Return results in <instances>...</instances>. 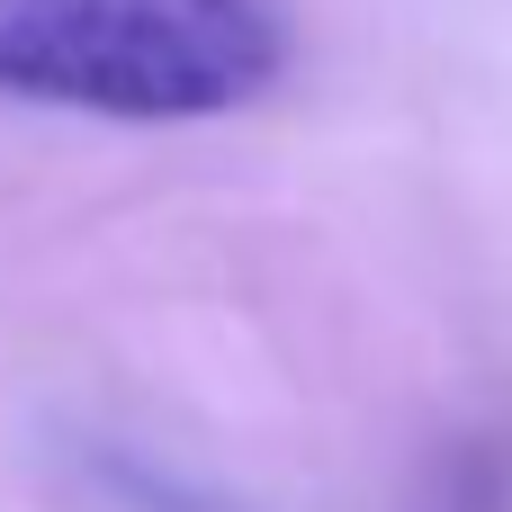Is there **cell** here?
Masks as SVG:
<instances>
[{
  "instance_id": "cell-1",
  "label": "cell",
  "mask_w": 512,
  "mask_h": 512,
  "mask_svg": "<svg viewBox=\"0 0 512 512\" xmlns=\"http://www.w3.org/2000/svg\"><path fill=\"white\" fill-rule=\"evenodd\" d=\"M297 0H0V99L117 126H189L270 99Z\"/></svg>"
},
{
  "instance_id": "cell-2",
  "label": "cell",
  "mask_w": 512,
  "mask_h": 512,
  "mask_svg": "<svg viewBox=\"0 0 512 512\" xmlns=\"http://www.w3.org/2000/svg\"><path fill=\"white\" fill-rule=\"evenodd\" d=\"M90 468H99V486H108V504H117V512H225L216 495H198V486L144 468V459H117V450H99Z\"/></svg>"
}]
</instances>
